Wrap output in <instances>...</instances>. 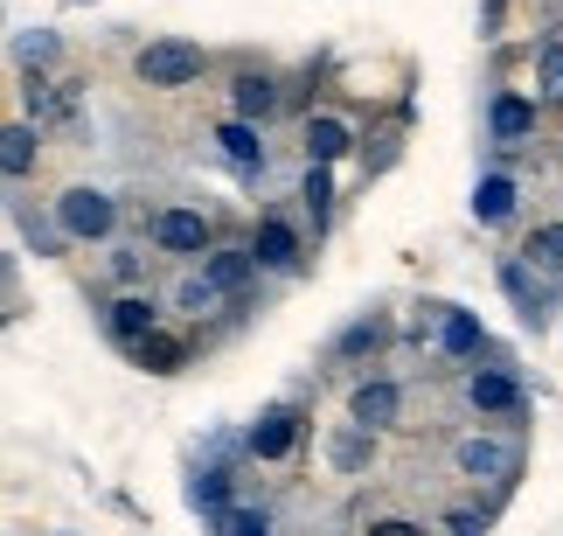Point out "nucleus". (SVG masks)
I'll use <instances>...</instances> for the list:
<instances>
[{"label": "nucleus", "mask_w": 563, "mask_h": 536, "mask_svg": "<svg viewBox=\"0 0 563 536\" xmlns=\"http://www.w3.org/2000/svg\"><path fill=\"white\" fill-rule=\"evenodd\" d=\"M133 70H140L146 91H188V84H202L209 50H202V42H181V35H161V42H146V50H140Z\"/></svg>", "instance_id": "obj_1"}, {"label": "nucleus", "mask_w": 563, "mask_h": 536, "mask_svg": "<svg viewBox=\"0 0 563 536\" xmlns=\"http://www.w3.org/2000/svg\"><path fill=\"white\" fill-rule=\"evenodd\" d=\"M56 230L70 244H104L119 230V203L104 196V188L77 182V188H63V196H56Z\"/></svg>", "instance_id": "obj_2"}, {"label": "nucleus", "mask_w": 563, "mask_h": 536, "mask_svg": "<svg viewBox=\"0 0 563 536\" xmlns=\"http://www.w3.org/2000/svg\"><path fill=\"white\" fill-rule=\"evenodd\" d=\"M452 467H460L466 481H515V474H522V446L494 439V433H473V439L452 446Z\"/></svg>", "instance_id": "obj_3"}, {"label": "nucleus", "mask_w": 563, "mask_h": 536, "mask_svg": "<svg viewBox=\"0 0 563 536\" xmlns=\"http://www.w3.org/2000/svg\"><path fill=\"white\" fill-rule=\"evenodd\" d=\"M299 433H307V418H299L292 404H278V412H265V418L244 433V453L265 460V467H272V460H292V453H299Z\"/></svg>", "instance_id": "obj_4"}, {"label": "nucleus", "mask_w": 563, "mask_h": 536, "mask_svg": "<svg viewBox=\"0 0 563 536\" xmlns=\"http://www.w3.org/2000/svg\"><path fill=\"white\" fill-rule=\"evenodd\" d=\"M154 244L167 259H202L209 251V217L202 209H161L154 217Z\"/></svg>", "instance_id": "obj_5"}, {"label": "nucleus", "mask_w": 563, "mask_h": 536, "mask_svg": "<svg viewBox=\"0 0 563 536\" xmlns=\"http://www.w3.org/2000/svg\"><path fill=\"white\" fill-rule=\"evenodd\" d=\"M244 251H251V265H265V272H292L299 265V230L286 217H257V238Z\"/></svg>", "instance_id": "obj_6"}, {"label": "nucleus", "mask_w": 563, "mask_h": 536, "mask_svg": "<svg viewBox=\"0 0 563 536\" xmlns=\"http://www.w3.org/2000/svg\"><path fill=\"white\" fill-rule=\"evenodd\" d=\"M154 328H161V307H154L146 293H119L112 307H104V335H112L119 349H133V341L154 335Z\"/></svg>", "instance_id": "obj_7"}, {"label": "nucleus", "mask_w": 563, "mask_h": 536, "mask_svg": "<svg viewBox=\"0 0 563 536\" xmlns=\"http://www.w3.org/2000/svg\"><path fill=\"white\" fill-rule=\"evenodd\" d=\"M397 412H404V391L397 383H355V397H349V418L362 425V433H389L397 425Z\"/></svg>", "instance_id": "obj_8"}, {"label": "nucleus", "mask_w": 563, "mask_h": 536, "mask_svg": "<svg viewBox=\"0 0 563 536\" xmlns=\"http://www.w3.org/2000/svg\"><path fill=\"white\" fill-rule=\"evenodd\" d=\"M251 278H257V265H251L244 244H223V251H209V259H202V286H209L216 299H236Z\"/></svg>", "instance_id": "obj_9"}, {"label": "nucleus", "mask_w": 563, "mask_h": 536, "mask_svg": "<svg viewBox=\"0 0 563 536\" xmlns=\"http://www.w3.org/2000/svg\"><path fill=\"white\" fill-rule=\"evenodd\" d=\"M466 404L473 412H494V418H515L522 412V383H515L508 370H473L466 376Z\"/></svg>", "instance_id": "obj_10"}, {"label": "nucleus", "mask_w": 563, "mask_h": 536, "mask_svg": "<svg viewBox=\"0 0 563 536\" xmlns=\"http://www.w3.org/2000/svg\"><path fill=\"white\" fill-rule=\"evenodd\" d=\"M355 146V125L334 112H307V167H334Z\"/></svg>", "instance_id": "obj_11"}, {"label": "nucleus", "mask_w": 563, "mask_h": 536, "mask_svg": "<svg viewBox=\"0 0 563 536\" xmlns=\"http://www.w3.org/2000/svg\"><path fill=\"white\" fill-rule=\"evenodd\" d=\"M230 105H236V119H244V125H265L278 112V84L265 70H244V77L230 84Z\"/></svg>", "instance_id": "obj_12"}, {"label": "nucleus", "mask_w": 563, "mask_h": 536, "mask_svg": "<svg viewBox=\"0 0 563 536\" xmlns=\"http://www.w3.org/2000/svg\"><path fill=\"white\" fill-rule=\"evenodd\" d=\"M35 161H42V133H35V125H0V175L29 182Z\"/></svg>", "instance_id": "obj_13"}, {"label": "nucleus", "mask_w": 563, "mask_h": 536, "mask_svg": "<svg viewBox=\"0 0 563 536\" xmlns=\"http://www.w3.org/2000/svg\"><path fill=\"white\" fill-rule=\"evenodd\" d=\"M133 362H140L146 376H175L181 362H188V341H181V335H167V328H154V335H140V341H133Z\"/></svg>", "instance_id": "obj_14"}, {"label": "nucleus", "mask_w": 563, "mask_h": 536, "mask_svg": "<svg viewBox=\"0 0 563 536\" xmlns=\"http://www.w3.org/2000/svg\"><path fill=\"white\" fill-rule=\"evenodd\" d=\"M14 63H21V77H49L56 63H63V35H56V29H29V35H14Z\"/></svg>", "instance_id": "obj_15"}, {"label": "nucleus", "mask_w": 563, "mask_h": 536, "mask_svg": "<svg viewBox=\"0 0 563 536\" xmlns=\"http://www.w3.org/2000/svg\"><path fill=\"white\" fill-rule=\"evenodd\" d=\"M487 125H494V140H501V146H515V140L536 133V105L522 91H501V98H494V112H487Z\"/></svg>", "instance_id": "obj_16"}, {"label": "nucleus", "mask_w": 563, "mask_h": 536, "mask_svg": "<svg viewBox=\"0 0 563 536\" xmlns=\"http://www.w3.org/2000/svg\"><path fill=\"white\" fill-rule=\"evenodd\" d=\"M439 349H445V355H481V349H487V335H481V314L439 307Z\"/></svg>", "instance_id": "obj_17"}, {"label": "nucleus", "mask_w": 563, "mask_h": 536, "mask_svg": "<svg viewBox=\"0 0 563 536\" xmlns=\"http://www.w3.org/2000/svg\"><path fill=\"white\" fill-rule=\"evenodd\" d=\"M216 146H223L236 167H265V133L244 125V119H223V125H216Z\"/></svg>", "instance_id": "obj_18"}, {"label": "nucleus", "mask_w": 563, "mask_h": 536, "mask_svg": "<svg viewBox=\"0 0 563 536\" xmlns=\"http://www.w3.org/2000/svg\"><path fill=\"white\" fill-rule=\"evenodd\" d=\"M473 217H481L487 230L508 223V217H515V182H508V175H487L481 188H473Z\"/></svg>", "instance_id": "obj_19"}, {"label": "nucleus", "mask_w": 563, "mask_h": 536, "mask_svg": "<svg viewBox=\"0 0 563 536\" xmlns=\"http://www.w3.org/2000/svg\"><path fill=\"white\" fill-rule=\"evenodd\" d=\"M369 433H362V425H341V433L328 439V460H334V474H362V467H369Z\"/></svg>", "instance_id": "obj_20"}, {"label": "nucleus", "mask_w": 563, "mask_h": 536, "mask_svg": "<svg viewBox=\"0 0 563 536\" xmlns=\"http://www.w3.org/2000/svg\"><path fill=\"white\" fill-rule=\"evenodd\" d=\"M522 265H536L543 278L563 272V223H543V230H536V238L522 244Z\"/></svg>", "instance_id": "obj_21"}, {"label": "nucleus", "mask_w": 563, "mask_h": 536, "mask_svg": "<svg viewBox=\"0 0 563 536\" xmlns=\"http://www.w3.org/2000/svg\"><path fill=\"white\" fill-rule=\"evenodd\" d=\"M188 502L202 508V516H223V508H230V474H223V467L195 474V481H188Z\"/></svg>", "instance_id": "obj_22"}, {"label": "nucleus", "mask_w": 563, "mask_h": 536, "mask_svg": "<svg viewBox=\"0 0 563 536\" xmlns=\"http://www.w3.org/2000/svg\"><path fill=\"white\" fill-rule=\"evenodd\" d=\"M209 523H216V536H272V516H257V508H223Z\"/></svg>", "instance_id": "obj_23"}, {"label": "nucleus", "mask_w": 563, "mask_h": 536, "mask_svg": "<svg viewBox=\"0 0 563 536\" xmlns=\"http://www.w3.org/2000/svg\"><path fill=\"white\" fill-rule=\"evenodd\" d=\"M536 77H543L550 98H563V42H543V56H536Z\"/></svg>", "instance_id": "obj_24"}, {"label": "nucleus", "mask_w": 563, "mask_h": 536, "mask_svg": "<svg viewBox=\"0 0 563 536\" xmlns=\"http://www.w3.org/2000/svg\"><path fill=\"white\" fill-rule=\"evenodd\" d=\"M175 307H181V314H209V307H216V293L202 286V278H181V286H175Z\"/></svg>", "instance_id": "obj_25"}, {"label": "nucleus", "mask_w": 563, "mask_h": 536, "mask_svg": "<svg viewBox=\"0 0 563 536\" xmlns=\"http://www.w3.org/2000/svg\"><path fill=\"white\" fill-rule=\"evenodd\" d=\"M383 341V320H355L349 335H341V355H362V349H376Z\"/></svg>", "instance_id": "obj_26"}, {"label": "nucleus", "mask_w": 563, "mask_h": 536, "mask_svg": "<svg viewBox=\"0 0 563 536\" xmlns=\"http://www.w3.org/2000/svg\"><path fill=\"white\" fill-rule=\"evenodd\" d=\"M487 529V508H452L445 516V536H481Z\"/></svg>", "instance_id": "obj_27"}, {"label": "nucleus", "mask_w": 563, "mask_h": 536, "mask_svg": "<svg viewBox=\"0 0 563 536\" xmlns=\"http://www.w3.org/2000/svg\"><path fill=\"white\" fill-rule=\"evenodd\" d=\"M328 196H334L328 167H307V203H313V209H328Z\"/></svg>", "instance_id": "obj_28"}, {"label": "nucleus", "mask_w": 563, "mask_h": 536, "mask_svg": "<svg viewBox=\"0 0 563 536\" xmlns=\"http://www.w3.org/2000/svg\"><path fill=\"white\" fill-rule=\"evenodd\" d=\"M369 536H424V529L404 523V516H383V523H369Z\"/></svg>", "instance_id": "obj_29"}]
</instances>
